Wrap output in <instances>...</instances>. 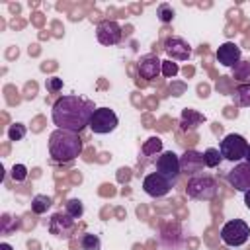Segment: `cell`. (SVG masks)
Returning a JSON list of instances; mask_svg holds the SVG:
<instances>
[{
    "instance_id": "obj_1",
    "label": "cell",
    "mask_w": 250,
    "mask_h": 250,
    "mask_svg": "<svg viewBox=\"0 0 250 250\" xmlns=\"http://www.w3.org/2000/svg\"><path fill=\"white\" fill-rule=\"evenodd\" d=\"M94 111L96 107L90 100H84L80 96H62L53 104L51 117L57 129L80 133L84 127L90 125Z\"/></svg>"
},
{
    "instance_id": "obj_2",
    "label": "cell",
    "mask_w": 250,
    "mask_h": 250,
    "mask_svg": "<svg viewBox=\"0 0 250 250\" xmlns=\"http://www.w3.org/2000/svg\"><path fill=\"white\" fill-rule=\"evenodd\" d=\"M84 145L78 133L66 129H55L49 137V152L57 162H72L80 156Z\"/></svg>"
},
{
    "instance_id": "obj_3",
    "label": "cell",
    "mask_w": 250,
    "mask_h": 250,
    "mask_svg": "<svg viewBox=\"0 0 250 250\" xmlns=\"http://www.w3.org/2000/svg\"><path fill=\"white\" fill-rule=\"evenodd\" d=\"M186 191L191 199H199V201H209L215 197L217 193V182L211 176H191L188 180Z\"/></svg>"
},
{
    "instance_id": "obj_4",
    "label": "cell",
    "mask_w": 250,
    "mask_h": 250,
    "mask_svg": "<svg viewBox=\"0 0 250 250\" xmlns=\"http://www.w3.org/2000/svg\"><path fill=\"white\" fill-rule=\"evenodd\" d=\"M246 150H248V141L236 133H229L219 146L221 156L230 162H240L242 158H246Z\"/></svg>"
},
{
    "instance_id": "obj_5",
    "label": "cell",
    "mask_w": 250,
    "mask_h": 250,
    "mask_svg": "<svg viewBox=\"0 0 250 250\" xmlns=\"http://www.w3.org/2000/svg\"><path fill=\"white\" fill-rule=\"evenodd\" d=\"M250 236V227L242 219L227 221L221 229V240L227 246H242Z\"/></svg>"
},
{
    "instance_id": "obj_6",
    "label": "cell",
    "mask_w": 250,
    "mask_h": 250,
    "mask_svg": "<svg viewBox=\"0 0 250 250\" xmlns=\"http://www.w3.org/2000/svg\"><path fill=\"white\" fill-rule=\"evenodd\" d=\"M117 125H119V119H117L113 109H109V107H96L88 127L96 135H105V133H111Z\"/></svg>"
},
{
    "instance_id": "obj_7",
    "label": "cell",
    "mask_w": 250,
    "mask_h": 250,
    "mask_svg": "<svg viewBox=\"0 0 250 250\" xmlns=\"http://www.w3.org/2000/svg\"><path fill=\"white\" fill-rule=\"evenodd\" d=\"M156 172L164 178H168L170 182H176V178L182 174V168H180V156L172 150H166L162 152L158 158H156Z\"/></svg>"
},
{
    "instance_id": "obj_8",
    "label": "cell",
    "mask_w": 250,
    "mask_h": 250,
    "mask_svg": "<svg viewBox=\"0 0 250 250\" xmlns=\"http://www.w3.org/2000/svg\"><path fill=\"white\" fill-rule=\"evenodd\" d=\"M227 182H229L234 189H238V191H242V193L250 191V162H246V160H244V162H236L234 168L229 170Z\"/></svg>"
},
{
    "instance_id": "obj_9",
    "label": "cell",
    "mask_w": 250,
    "mask_h": 250,
    "mask_svg": "<svg viewBox=\"0 0 250 250\" xmlns=\"http://www.w3.org/2000/svg\"><path fill=\"white\" fill-rule=\"evenodd\" d=\"M174 182H170L168 178L160 176L158 172L154 174H148L145 180H143V189L150 195V197H164L170 189H172Z\"/></svg>"
},
{
    "instance_id": "obj_10",
    "label": "cell",
    "mask_w": 250,
    "mask_h": 250,
    "mask_svg": "<svg viewBox=\"0 0 250 250\" xmlns=\"http://www.w3.org/2000/svg\"><path fill=\"white\" fill-rule=\"evenodd\" d=\"M96 37L102 45H117L121 41V27L113 20H104L96 27Z\"/></svg>"
},
{
    "instance_id": "obj_11",
    "label": "cell",
    "mask_w": 250,
    "mask_h": 250,
    "mask_svg": "<svg viewBox=\"0 0 250 250\" xmlns=\"http://www.w3.org/2000/svg\"><path fill=\"white\" fill-rule=\"evenodd\" d=\"M164 51L170 61H188L191 57V47L182 37H168L164 41Z\"/></svg>"
},
{
    "instance_id": "obj_12",
    "label": "cell",
    "mask_w": 250,
    "mask_h": 250,
    "mask_svg": "<svg viewBox=\"0 0 250 250\" xmlns=\"http://www.w3.org/2000/svg\"><path fill=\"white\" fill-rule=\"evenodd\" d=\"M74 229V219L68 213H55L49 221V232L59 236V238H68Z\"/></svg>"
},
{
    "instance_id": "obj_13",
    "label": "cell",
    "mask_w": 250,
    "mask_h": 250,
    "mask_svg": "<svg viewBox=\"0 0 250 250\" xmlns=\"http://www.w3.org/2000/svg\"><path fill=\"white\" fill-rule=\"evenodd\" d=\"M203 166H205L203 154L197 150H186L180 156V168H182V172H186L189 176H197L203 170Z\"/></svg>"
},
{
    "instance_id": "obj_14",
    "label": "cell",
    "mask_w": 250,
    "mask_h": 250,
    "mask_svg": "<svg viewBox=\"0 0 250 250\" xmlns=\"http://www.w3.org/2000/svg\"><path fill=\"white\" fill-rule=\"evenodd\" d=\"M217 61L223 64V66H234L238 61H240V47L236 45V43H232V41H227V43H223V45H219V49H217Z\"/></svg>"
},
{
    "instance_id": "obj_15",
    "label": "cell",
    "mask_w": 250,
    "mask_h": 250,
    "mask_svg": "<svg viewBox=\"0 0 250 250\" xmlns=\"http://www.w3.org/2000/svg\"><path fill=\"white\" fill-rule=\"evenodd\" d=\"M162 72V61L156 55H146L139 61V76L145 80H152Z\"/></svg>"
},
{
    "instance_id": "obj_16",
    "label": "cell",
    "mask_w": 250,
    "mask_h": 250,
    "mask_svg": "<svg viewBox=\"0 0 250 250\" xmlns=\"http://www.w3.org/2000/svg\"><path fill=\"white\" fill-rule=\"evenodd\" d=\"M203 121H205V115H203V113H199V111H195V109H191V107H186V109L182 111V117H180V129H182L184 133H191V131H195Z\"/></svg>"
},
{
    "instance_id": "obj_17",
    "label": "cell",
    "mask_w": 250,
    "mask_h": 250,
    "mask_svg": "<svg viewBox=\"0 0 250 250\" xmlns=\"http://www.w3.org/2000/svg\"><path fill=\"white\" fill-rule=\"evenodd\" d=\"M232 78L242 82V84H250V59H240L234 66H232Z\"/></svg>"
},
{
    "instance_id": "obj_18",
    "label": "cell",
    "mask_w": 250,
    "mask_h": 250,
    "mask_svg": "<svg viewBox=\"0 0 250 250\" xmlns=\"http://www.w3.org/2000/svg\"><path fill=\"white\" fill-rule=\"evenodd\" d=\"M232 102L238 107H250V84H240L232 92Z\"/></svg>"
},
{
    "instance_id": "obj_19",
    "label": "cell",
    "mask_w": 250,
    "mask_h": 250,
    "mask_svg": "<svg viewBox=\"0 0 250 250\" xmlns=\"http://www.w3.org/2000/svg\"><path fill=\"white\" fill-rule=\"evenodd\" d=\"M53 205V199L49 197V195H43V193H37L33 199H31V209H33V213H37V215H43V213H47V209Z\"/></svg>"
},
{
    "instance_id": "obj_20",
    "label": "cell",
    "mask_w": 250,
    "mask_h": 250,
    "mask_svg": "<svg viewBox=\"0 0 250 250\" xmlns=\"http://www.w3.org/2000/svg\"><path fill=\"white\" fill-rule=\"evenodd\" d=\"M80 246H82V250H100V248H102V240H100L98 234L86 232V234H82V238H80Z\"/></svg>"
},
{
    "instance_id": "obj_21",
    "label": "cell",
    "mask_w": 250,
    "mask_h": 250,
    "mask_svg": "<svg viewBox=\"0 0 250 250\" xmlns=\"http://www.w3.org/2000/svg\"><path fill=\"white\" fill-rule=\"evenodd\" d=\"M160 150H162V139L160 137H150L143 145V154L145 156H152V154H156Z\"/></svg>"
},
{
    "instance_id": "obj_22",
    "label": "cell",
    "mask_w": 250,
    "mask_h": 250,
    "mask_svg": "<svg viewBox=\"0 0 250 250\" xmlns=\"http://www.w3.org/2000/svg\"><path fill=\"white\" fill-rule=\"evenodd\" d=\"M64 213H68L72 219H80L84 215V205L80 199H68L64 205Z\"/></svg>"
},
{
    "instance_id": "obj_23",
    "label": "cell",
    "mask_w": 250,
    "mask_h": 250,
    "mask_svg": "<svg viewBox=\"0 0 250 250\" xmlns=\"http://www.w3.org/2000/svg\"><path fill=\"white\" fill-rule=\"evenodd\" d=\"M221 152H219V148H207L205 152H203V160H205V166L207 168H215V166H219L221 164Z\"/></svg>"
},
{
    "instance_id": "obj_24",
    "label": "cell",
    "mask_w": 250,
    "mask_h": 250,
    "mask_svg": "<svg viewBox=\"0 0 250 250\" xmlns=\"http://www.w3.org/2000/svg\"><path fill=\"white\" fill-rule=\"evenodd\" d=\"M156 16L162 23H170L174 20V8L170 4H160L158 10H156Z\"/></svg>"
},
{
    "instance_id": "obj_25",
    "label": "cell",
    "mask_w": 250,
    "mask_h": 250,
    "mask_svg": "<svg viewBox=\"0 0 250 250\" xmlns=\"http://www.w3.org/2000/svg\"><path fill=\"white\" fill-rule=\"evenodd\" d=\"M8 137L10 141H21L25 137V125L23 123H14L8 127Z\"/></svg>"
},
{
    "instance_id": "obj_26",
    "label": "cell",
    "mask_w": 250,
    "mask_h": 250,
    "mask_svg": "<svg viewBox=\"0 0 250 250\" xmlns=\"http://www.w3.org/2000/svg\"><path fill=\"white\" fill-rule=\"evenodd\" d=\"M178 70H180V66H178V62H174V61H162V74L166 76V78H174L176 74H178Z\"/></svg>"
},
{
    "instance_id": "obj_27",
    "label": "cell",
    "mask_w": 250,
    "mask_h": 250,
    "mask_svg": "<svg viewBox=\"0 0 250 250\" xmlns=\"http://www.w3.org/2000/svg\"><path fill=\"white\" fill-rule=\"evenodd\" d=\"M12 178H14L16 182H23V180L27 178V168H25L23 164H14V166H12Z\"/></svg>"
},
{
    "instance_id": "obj_28",
    "label": "cell",
    "mask_w": 250,
    "mask_h": 250,
    "mask_svg": "<svg viewBox=\"0 0 250 250\" xmlns=\"http://www.w3.org/2000/svg\"><path fill=\"white\" fill-rule=\"evenodd\" d=\"M45 86H47L49 92H59V90L62 88V80H61V78H47Z\"/></svg>"
},
{
    "instance_id": "obj_29",
    "label": "cell",
    "mask_w": 250,
    "mask_h": 250,
    "mask_svg": "<svg viewBox=\"0 0 250 250\" xmlns=\"http://www.w3.org/2000/svg\"><path fill=\"white\" fill-rule=\"evenodd\" d=\"M129 176H131V174H129L127 168H121V170H119V180H121V182H123V180H129Z\"/></svg>"
},
{
    "instance_id": "obj_30",
    "label": "cell",
    "mask_w": 250,
    "mask_h": 250,
    "mask_svg": "<svg viewBox=\"0 0 250 250\" xmlns=\"http://www.w3.org/2000/svg\"><path fill=\"white\" fill-rule=\"evenodd\" d=\"M244 205L250 209V191H246V193H244Z\"/></svg>"
},
{
    "instance_id": "obj_31",
    "label": "cell",
    "mask_w": 250,
    "mask_h": 250,
    "mask_svg": "<svg viewBox=\"0 0 250 250\" xmlns=\"http://www.w3.org/2000/svg\"><path fill=\"white\" fill-rule=\"evenodd\" d=\"M0 250H14V248H12L8 242H2V244H0Z\"/></svg>"
},
{
    "instance_id": "obj_32",
    "label": "cell",
    "mask_w": 250,
    "mask_h": 250,
    "mask_svg": "<svg viewBox=\"0 0 250 250\" xmlns=\"http://www.w3.org/2000/svg\"><path fill=\"white\" fill-rule=\"evenodd\" d=\"M246 162H250V145H248V150H246V158H244Z\"/></svg>"
}]
</instances>
